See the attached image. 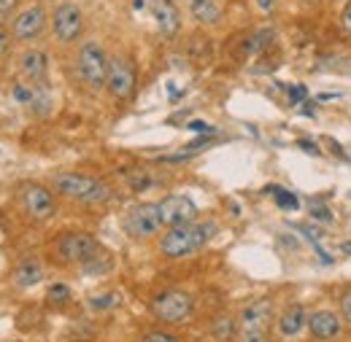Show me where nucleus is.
I'll return each mask as SVG.
<instances>
[{
  "mask_svg": "<svg viewBox=\"0 0 351 342\" xmlns=\"http://www.w3.org/2000/svg\"><path fill=\"white\" fill-rule=\"evenodd\" d=\"M214 232H217V226L211 221H206V224L189 221V224H181V226H171L160 240V251L171 259L189 256L197 248H203Z\"/></svg>",
  "mask_w": 351,
  "mask_h": 342,
  "instance_id": "nucleus-1",
  "label": "nucleus"
},
{
  "mask_svg": "<svg viewBox=\"0 0 351 342\" xmlns=\"http://www.w3.org/2000/svg\"><path fill=\"white\" fill-rule=\"evenodd\" d=\"M54 189L62 197H71V200L87 202V205H97V202L111 200V189L103 181L84 175V172H60V175H54Z\"/></svg>",
  "mask_w": 351,
  "mask_h": 342,
  "instance_id": "nucleus-2",
  "label": "nucleus"
},
{
  "mask_svg": "<svg viewBox=\"0 0 351 342\" xmlns=\"http://www.w3.org/2000/svg\"><path fill=\"white\" fill-rule=\"evenodd\" d=\"M79 76L89 89H100L106 86L108 79V57L103 51V46L97 41L82 43L79 49Z\"/></svg>",
  "mask_w": 351,
  "mask_h": 342,
  "instance_id": "nucleus-3",
  "label": "nucleus"
},
{
  "mask_svg": "<svg viewBox=\"0 0 351 342\" xmlns=\"http://www.w3.org/2000/svg\"><path fill=\"white\" fill-rule=\"evenodd\" d=\"M273 318V307L267 300L252 302L243 315H241V342H265L267 340V326Z\"/></svg>",
  "mask_w": 351,
  "mask_h": 342,
  "instance_id": "nucleus-4",
  "label": "nucleus"
},
{
  "mask_svg": "<svg viewBox=\"0 0 351 342\" xmlns=\"http://www.w3.org/2000/svg\"><path fill=\"white\" fill-rule=\"evenodd\" d=\"M51 30H54L57 41L73 43L82 36V30H84V14H82V8L73 0H62L54 8V14H51Z\"/></svg>",
  "mask_w": 351,
  "mask_h": 342,
  "instance_id": "nucleus-5",
  "label": "nucleus"
},
{
  "mask_svg": "<svg viewBox=\"0 0 351 342\" xmlns=\"http://www.w3.org/2000/svg\"><path fill=\"white\" fill-rule=\"evenodd\" d=\"M162 226V213H160V202H141L135 205L130 213L125 215V232L130 237H152L157 235Z\"/></svg>",
  "mask_w": 351,
  "mask_h": 342,
  "instance_id": "nucleus-6",
  "label": "nucleus"
},
{
  "mask_svg": "<svg viewBox=\"0 0 351 342\" xmlns=\"http://www.w3.org/2000/svg\"><path fill=\"white\" fill-rule=\"evenodd\" d=\"M46 27V8L41 3H30L11 19V36L16 41H33L44 33Z\"/></svg>",
  "mask_w": 351,
  "mask_h": 342,
  "instance_id": "nucleus-7",
  "label": "nucleus"
},
{
  "mask_svg": "<svg viewBox=\"0 0 351 342\" xmlns=\"http://www.w3.org/2000/svg\"><path fill=\"white\" fill-rule=\"evenodd\" d=\"M108 92L117 97V100H128L135 92V65H132L128 57H111L108 60V79H106Z\"/></svg>",
  "mask_w": 351,
  "mask_h": 342,
  "instance_id": "nucleus-8",
  "label": "nucleus"
},
{
  "mask_svg": "<svg viewBox=\"0 0 351 342\" xmlns=\"http://www.w3.org/2000/svg\"><path fill=\"white\" fill-rule=\"evenodd\" d=\"M100 251V246H97V240L92 237V235H84V232H71V235H62L60 240H57V254L62 261H89V259L95 256Z\"/></svg>",
  "mask_w": 351,
  "mask_h": 342,
  "instance_id": "nucleus-9",
  "label": "nucleus"
},
{
  "mask_svg": "<svg viewBox=\"0 0 351 342\" xmlns=\"http://www.w3.org/2000/svg\"><path fill=\"white\" fill-rule=\"evenodd\" d=\"M152 310H154L157 318H162L168 324H176V321H184L192 313V300L184 291H165V294H160L154 300Z\"/></svg>",
  "mask_w": 351,
  "mask_h": 342,
  "instance_id": "nucleus-10",
  "label": "nucleus"
},
{
  "mask_svg": "<svg viewBox=\"0 0 351 342\" xmlns=\"http://www.w3.org/2000/svg\"><path fill=\"white\" fill-rule=\"evenodd\" d=\"M160 213H162V224L165 226H181V224H189L195 221L197 215V205L184 197V194H171L160 202Z\"/></svg>",
  "mask_w": 351,
  "mask_h": 342,
  "instance_id": "nucleus-11",
  "label": "nucleus"
},
{
  "mask_svg": "<svg viewBox=\"0 0 351 342\" xmlns=\"http://www.w3.org/2000/svg\"><path fill=\"white\" fill-rule=\"evenodd\" d=\"M22 202H25V211L36 221H46L49 215L54 213V197L41 183H27L22 189Z\"/></svg>",
  "mask_w": 351,
  "mask_h": 342,
  "instance_id": "nucleus-12",
  "label": "nucleus"
},
{
  "mask_svg": "<svg viewBox=\"0 0 351 342\" xmlns=\"http://www.w3.org/2000/svg\"><path fill=\"white\" fill-rule=\"evenodd\" d=\"M149 8H152L154 22H157V27H160V33L165 38H173L176 33L181 30V14H178L173 0H152Z\"/></svg>",
  "mask_w": 351,
  "mask_h": 342,
  "instance_id": "nucleus-13",
  "label": "nucleus"
},
{
  "mask_svg": "<svg viewBox=\"0 0 351 342\" xmlns=\"http://www.w3.org/2000/svg\"><path fill=\"white\" fill-rule=\"evenodd\" d=\"M308 329L316 340H332L341 334V321L335 313L330 310H316L311 318H308Z\"/></svg>",
  "mask_w": 351,
  "mask_h": 342,
  "instance_id": "nucleus-14",
  "label": "nucleus"
},
{
  "mask_svg": "<svg viewBox=\"0 0 351 342\" xmlns=\"http://www.w3.org/2000/svg\"><path fill=\"white\" fill-rule=\"evenodd\" d=\"M46 68H49V60H46L44 51H38V49H27V51L19 57V70H22V76L30 79V81H44Z\"/></svg>",
  "mask_w": 351,
  "mask_h": 342,
  "instance_id": "nucleus-15",
  "label": "nucleus"
},
{
  "mask_svg": "<svg viewBox=\"0 0 351 342\" xmlns=\"http://www.w3.org/2000/svg\"><path fill=\"white\" fill-rule=\"evenodd\" d=\"M306 326V307L303 304H289L281 318H278V334L281 337H298Z\"/></svg>",
  "mask_w": 351,
  "mask_h": 342,
  "instance_id": "nucleus-16",
  "label": "nucleus"
},
{
  "mask_svg": "<svg viewBox=\"0 0 351 342\" xmlns=\"http://www.w3.org/2000/svg\"><path fill=\"white\" fill-rule=\"evenodd\" d=\"M41 278H44V269H41V261L38 259H22L19 267L14 269V283L19 289L36 286V283H41Z\"/></svg>",
  "mask_w": 351,
  "mask_h": 342,
  "instance_id": "nucleus-17",
  "label": "nucleus"
},
{
  "mask_svg": "<svg viewBox=\"0 0 351 342\" xmlns=\"http://www.w3.org/2000/svg\"><path fill=\"white\" fill-rule=\"evenodd\" d=\"M189 11L200 25H217L221 19V8L217 0H189Z\"/></svg>",
  "mask_w": 351,
  "mask_h": 342,
  "instance_id": "nucleus-18",
  "label": "nucleus"
},
{
  "mask_svg": "<svg viewBox=\"0 0 351 342\" xmlns=\"http://www.w3.org/2000/svg\"><path fill=\"white\" fill-rule=\"evenodd\" d=\"M33 84V100H30V111L38 114V116H49L51 114V105H54V97H51V89L46 86V81H30Z\"/></svg>",
  "mask_w": 351,
  "mask_h": 342,
  "instance_id": "nucleus-19",
  "label": "nucleus"
},
{
  "mask_svg": "<svg viewBox=\"0 0 351 342\" xmlns=\"http://www.w3.org/2000/svg\"><path fill=\"white\" fill-rule=\"evenodd\" d=\"M265 192L276 194V205H278L281 211H298V208H300V200H298L292 192L281 189V186H265Z\"/></svg>",
  "mask_w": 351,
  "mask_h": 342,
  "instance_id": "nucleus-20",
  "label": "nucleus"
},
{
  "mask_svg": "<svg viewBox=\"0 0 351 342\" xmlns=\"http://www.w3.org/2000/svg\"><path fill=\"white\" fill-rule=\"evenodd\" d=\"M273 30L270 27H263V30H254L252 36H249V41H246V54H254V51H260V49H265L267 43L273 41Z\"/></svg>",
  "mask_w": 351,
  "mask_h": 342,
  "instance_id": "nucleus-21",
  "label": "nucleus"
},
{
  "mask_svg": "<svg viewBox=\"0 0 351 342\" xmlns=\"http://www.w3.org/2000/svg\"><path fill=\"white\" fill-rule=\"evenodd\" d=\"M235 329H238L235 321H232L230 315H221V318L214 321V329H211V332H214V337H219V340H230V337L235 334Z\"/></svg>",
  "mask_w": 351,
  "mask_h": 342,
  "instance_id": "nucleus-22",
  "label": "nucleus"
},
{
  "mask_svg": "<svg viewBox=\"0 0 351 342\" xmlns=\"http://www.w3.org/2000/svg\"><path fill=\"white\" fill-rule=\"evenodd\" d=\"M308 208H311V218L324 221V224H330V221H332V211H330L322 200H311V202H308Z\"/></svg>",
  "mask_w": 351,
  "mask_h": 342,
  "instance_id": "nucleus-23",
  "label": "nucleus"
},
{
  "mask_svg": "<svg viewBox=\"0 0 351 342\" xmlns=\"http://www.w3.org/2000/svg\"><path fill=\"white\" fill-rule=\"evenodd\" d=\"M117 304H119V294H114V291L89 300V307H92V310H111V307H117Z\"/></svg>",
  "mask_w": 351,
  "mask_h": 342,
  "instance_id": "nucleus-24",
  "label": "nucleus"
},
{
  "mask_svg": "<svg viewBox=\"0 0 351 342\" xmlns=\"http://www.w3.org/2000/svg\"><path fill=\"white\" fill-rule=\"evenodd\" d=\"M128 181H130V186L135 189V192H143V189H149V186H152L149 172H132V175H128Z\"/></svg>",
  "mask_w": 351,
  "mask_h": 342,
  "instance_id": "nucleus-25",
  "label": "nucleus"
},
{
  "mask_svg": "<svg viewBox=\"0 0 351 342\" xmlns=\"http://www.w3.org/2000/svg\"><path fill=\"white\" fill-rule=\"evenodd\" d=\"M14 100L22 103V105H30L33 100V84L25 86V84H14Z\"/></svg>",
  "mask_w": 351,
  "mask_h": 342,
  "instance_id": "nucleus-26",
  "label": "nucleus"
},
{
  "mask_svg": "<svg viewBox=\"0 0 351 342\" xmlns=\"http://www.w3.org/2000/svg\"><path fill=\"white\" fill-rule=\"evenodd\" d=\"M16 5H19V0H0V25L8 22V19H14Z\"/></svg>",
  "mask_w": 351,
  "mask_h": 342,
  "instance_id": "nucleus-27",
  "label": "nucleus"
},
{
  "mask_svg": "<svg viewBox=\"0 0 351 342\" xmlns=\"http://www.w3.org/2000/svg\"><path fill=\"white\" fill-rule=\"evenodd\" d=\"M306 97H308V86H303V84L289 86V103H292V105H300V103H306Z\"/></svg>",
  "mask_w": 351,
  "mask_h": 342,
  "instance_id": "nucleus-28",
  "label": "nucleus"
},
{
  "mask_svg": "<svg viewBox=\"0 0 351 342\" xmlns=\"http://www.w3.org/2000/svg\"><path fill=\"white\" fill-rule=\"evenodd\" d=\"M71 297V291H68V286H62V283H54L51 289H49V300L51 302H65Z\"/></svg>",
  "mask_w": 351,
  "mask_h": 342,
  "instance_id": "nucleus-29",
  "label": "nucleus"
},
{
  "mask_svg": "<svg viewBox=\"0 0 351 342\" xmlns=\"http://www.w3.org/2000/svg\"><path fill=\"white\" fill-rule=\"evenodd\" d=\"M341 30H343L346 36H351V0L343 5V14H341Z\"/></svg>",
  "mask_w": 351,
  "mask_h": 342,
  "instance_id": "nucleus-30",
  "label": "nucleus"
},
{
  "mask_svg": "<svg viewBox=\"0 0 351 342\" xmlns=\"http://www.w3.org/2000/svg\"><path fill=\"white\" fill-rule=\"evenodd\" d=\"M341 313H343L346 321H351V289L341 297Z\"/></svg>",
  "mask_w": 351,
  "mask_h": 342,
  "instance_id": "nucleus-31",
  "label": "nucleus"
},
{
  "mask_svg": "<svg viewBox=\"0 0 351 342\" xmlns=\"http://www.w3.org/2000/svg\"><path fill=\"white\" fill-rule=\"evenodd\" d=\"M298 148H303V151H308V154H316V157L322 154V151H319V146H316V143H311V140H298Z\"/></svg>",
  "mask_w": 351,
  "mask_h": 342,
  "instance_id": "nucleus-32",
  "label": "nucleus"
},
{
  "mask_svg": "<svg viewBox=\"0 0 351 342\" xmlns=\"http://www.w3.org/2000/svg\"><path fill=\"white\" fill-rule=\"evenodd\" d=\"M149 342H178V340L171 337V334H162V332H152V334H149Z\"/></svg>",
  "mask_w": 351,
  "mask_h": 342,
  "instance_id": "nucleus-33",
  "label": "nucleus"
},
{
  "mask_svg": "<svg viewBox=\"0 0 351 342\" xmlns=\"http://www.w3.org/2000/svg\"><path fill=\"white\" fill-rule=\"evenodd\" d=\"M8 54V33L0 27V60Z\"/></svg>",
  "mask_w": 351,
  "mask_h": 342,
  "instance_id": "nucleus-34",
  "label": "nucleus"
},
{
  "mask_svg": "<svg viewBox=\"0 0 351 342\" xmlns=\"http://www.w3.org/2000/svg\"><path fill=\"white\" fill-rule=\"evenodd\" d=\"M189 129H203V132H208V135H214V132H217L214 127H208L206 122H197V119H195V122H189Z\"/></svg>",
  "mask_w": 351,
  "mask_h": 342,
  "instance_id": "nucleus-35",
  "label": "nucleus"
},
{
  "mask_svg": "<svg viewBox=\"0 0 351 342\" xmlns=\"http://www.w3.org/2000/svg\"><path fill=\"white\" fill-rule=\"evenodd\" d=\"M254 3H257L260 11H273L276 8V0H254Z\"/></svg>",
  "mask_w": 351,
  "mask_h": 342,
  "instance_id": "nucleus-36",
  "label": "nucleus"
},
{
  "mask_svg": "<svg viewBox=\"0 0 351 342\" xmlns=\"http://www.w3.org/2000/svg\"><path fill=\"white\" fill-rule=\"evenodd\" d=\"M303 114H306V116H313V105H311V103H306V111H303Z\"/></svg>",
  "mask_w": 351,
  "mask_h": 342,
  "instance_id": "nucleus-37",
  "label": "nucleus"
},
{
  "mask_svg": "<svg viewBox=\"0 0 351 342\" xmlns=\"http://www.w3.org/2000/svg\"><path fill=\"white\" fill-rule=\"evenodd\" d=\"M341 248H343V251H346V254H351V243H343V246H341Z\"/></svg>",
  "mask_w": 351,
  "mask_h": 342,
  "instance_id": "nucleus-38",
  "label": "nucleus"
},
{
  "mask_svg": "<svg viewBox=\"0 0 351 342\" xmlns=\"http://www.w3.org/2000/svg\"><path fill=\"white\" fill-rule=\"evenodd\" d=\"M132 5H135V8H143V0H135Z\"/></svg>",
  "mask_w": 351,
  "mask_h": 342,
  "instance_id": "nucleus-39",
  "label": "nucleus"
},
{
  "mask_svg": "<svg viewBox=\"0 0 351 342\" xmlns=\"http://www.w3.org/2000/svg\"><path fill=\"white\" fill-rule=\"evenodd\" d=\"M306 3H311V0H306Z\"/></svg>",
  "mask_w": 351,
  "mask_h": 342,
  "instance_id": "nucleus-40",
  "label": "nucleus"
}]
</instances>
